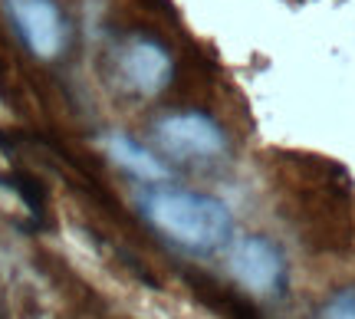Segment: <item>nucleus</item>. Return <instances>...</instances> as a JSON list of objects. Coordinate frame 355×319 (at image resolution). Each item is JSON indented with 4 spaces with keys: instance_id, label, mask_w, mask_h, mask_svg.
I'll use <instances>...</instances> for the list:
<instances>
[{
    "instance_id": "3",
    "label": "nucleus",
    "mask_w": 355,
    "mask_h": 319,
    "mask_svg": "<svg viewBox=\"0 0 355 319\" xmlns=\"http://www.w3.org/2000/svg\"><path fill=\"white\" fill-rule=\"evenodd\" d=\"M230 273L243 290L277 296L286 286V260L277 243L263 234H247L230 250Z\"/></svg>"
},
{
    "instance_id": "9",
    "label": "nucleus",
    "mask_w": 355,
    "mask_h": 319,
    "mask_svg": "<svg viewBox=\"0 0 355 319\" xmlns=\"http://www.w3.org/2000/svg\"><path fill=\"white\" fill-rule=\"evenodd\" d=\"M0 148H7V135L3 132H0Z\"/></svg>"
},
{
    "instance_id": "7",
    "label": "nucleus",
    "mask_w": 355,
    "mask_h": 319,
    "mask_svg": "<svg viewBox=\"0 0 355 319\" xmlns=\"http://www.w3.org/2000/svg\"><path fill=\"white\" fill-rule=\"evenodd\" d=\"M319 319H355V286L332 293L326 300V307L319 309Z\"/></svg>"
},
{
    "instance_id": "6",
    "label": "nucleus",
    "mask_w": 355,
    "mask_h": 319,
    "mask_svg": "<svg viewBox=\"0 0 355 319\" xmlns=\"http://www.w3.org/2000/svg\"><path fill=\"white\" fill-rule=\"evenodd\" d=\"M105 152L112 158L119 168H125L128 175H135L141 181H165L168 178V165L152 155L141 141H135L132 135L125 132H112V135H105Z\"/></svg>"
},
{
    "instance_id": "8",
    "label": "nucleus",
    "mask_w": 355,
    "mask_h": 319,
    "mask_svg": "<svg viewBox=\"0 0 355 319\" xmlns=\"http://www.w3.org/2000/svg\"><path fill=\"white\" fill-rule=\"evenodd\" d=\"M7 184H10L13 191L24 198V205L30 207V211H43V201H46V194H43V184L33 178H26V175H10V178H3Z\"/></svg>"
},
{
    "instance_id": "1",
    "label": "nucleus",
    "mask_w": 355,
    "mask_h": 319,
    "mask_svg": "<svg viewBox=\"0 0 355 319\" xmlns=\"http://www.w3.org/2000/svg\"><path fill=\"white\" fill-rule=\"evenodd\" d=\"M141 211L158 234H165L168 241L194 254L224 247L234 234V217L227 205L201 191L155 188L141 198Z\"/></svg>"
},
{
    "instance_id": "4",
    "label": "nucleus",
    "mask_w": 355,
    "mask_h": 319,
    "mask_svg": "<svg viewBox=\"0 0 355 319\" xmlns=\"http://www.w3.org/2000/svg\"><path fill=\"white\" fill-rule=\"evenodd\" d=\"M13 24L24 37L26 50L40 60H56L69 43V24L56 0H10Z\"/></svg>"
},
{
    "instance_id": "5",
    "label": "nucleus",
    "mask_w": 355,
    "mask_h": 319,
    "mask_svg": "<svg viewBox=\"0 0 355 319\" xmlns=\"http://www.w3.org/2000/svg\"><path fill=\"white\" fill-rule=\"evenodd\" d=\"M122 73H125L128 86L141 96H158L171 83L175 63L171 53L155 43V40H132L122 53Z\"/></svg>"
},
{
    "instance_id": "2",
    "label": "nucleus",
    "mask_w": 355,
    "mask_h": 319,
    "mask_svg": "<svg viewBox=\"0 0 355 319\" xmlns=\"http://www.w3.org/2000/svg\"><path fill=\"white\" fill-rule=\"evenodd\" d=\"M155 141L158 148L175 155L181 162H201V158H217L227 148V135L211 115L204 112H175L155 126Z\"/></svg>"
}]
</instances>
